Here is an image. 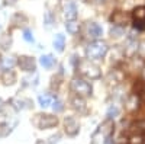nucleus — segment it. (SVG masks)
Masks as SVG:
<instances>
[{
  "label": "nucleus",
  "mask_w": 145,
  "mask_h": 144,
  "mask_svg": "<svg viewBox=\"0 0 145 144\" xmlns=\"http://www.w3.org/2000/svg\"><path fill=\"white\" fill-rule=\"evenodd\" d=\"M77 70H78V73L84 77H87L90 80H97L102 77V70L100 67L93 63L91 60H83V61H80L77 64Z\"/></svg>",
  "instance_id": "nucleus-1"
},
{
  "label": "nucleus",
  "mask_w": 145,
  "mask_h": 144,
  "mask_svg": "<svg viewBox=\"0 0 145 144\" xmlns=\"http://www.w3.org/2000/svg\"><path fill=\"white\" fill-rule=\"evenodd\" d=\"M109 51V45L105 42V41H100V39H96L93 41L91 44H89L87 50H86V55L89 60L94 61V60H102L105 58V55L107 54Z\"/></svg>",
  "instance_id": "nucleus-2"
},
{
  "label": "nucleus",
  "mask_w": 145,
  "mask_h": 144,
  "mask_svg": "<svg viewBox=\"0 0 145 144\" xmlns=\"http://www.w3.org/2000/svg\"><path fill=\"white\" fill-rule=\"evenodd\" d=\"M70 89L77 96H80V98H89V96H91V92H93V87L90 83L81 77H77V76L71 79Z\"/></svg>",
  "instance_id": "nucleus-3"
},
{
  "label": "nucleus",
  "mask_w": 145,
  "mask_h": 144,
  "mask_svg": "<svg viewBox=\"0 0 145 144\" xmlns=\"http://www.w3.org/2000/svg\"><path fill=\"white\" fill-rule=\"evenodd\" d=\"M57 124H58V118L50 114H36L32 118V125L38 130H48V128L57 127Z\"/></svg>",
  "instance_id": "nucleus-4"
},
{
  "label": "nucleus",
  "mask_w": 145,
  "mask_h": 144,
  "mask_svg": "<svg viewBox=\"0 0 145 144\" xmlns=\"http://www.w3.org/2000/svg\"><path fill=\"white\" fill-rule=\"evenodd\" d=\"M18 124L16 119V112L12 106H5L0 109V125H6L10 128H15V125Z\"/></svg>",
  "instance_id": "nucleus-5"
},
{
  "label": "nucleus",
  "mask_w": 145,
  "mask_h": 144,
  "mask_svg": "<svg viewBox=\"0 0 145 144\" xmlns=\"http://www.w3.org/2000/svg\"><path fill=\"white\" fill-rule=\"evenodd\" d=\"M83 32H84V37L89 39H93V41L99 39L103 35L102 26L96 22H86V25L83 26Z\"/></svg>",
  "instance_id": "nucleus-6"
},
{
  "label": "nucleus",
  "mask_w": 145,
  "mask_h": 144,
  "mask_svg": "<svg viewBox=\"0 0 145 144\" xmlns=\"http://www.w3.org/2000/svg\"><path fill=\"white\" fill-rule=\"evenodd\" d=\"M131 18L134 20V26L137 29L145 28V6H137L131 13Z\"/></svg>",
  "instance_id": "nucleus-7"
},
{
  "label": "nucleus",
  "mask_w": 145,
  "mask_h": 144,
  "mask_svg": "<svg viewBox=\"0 0 145 144\" xmlns=\"http://www.w3.org/2000/svg\"><path fill=\"white\" fill-rule=\"evenodd\" d=\"M64 131L68 137H76L80 133V124L74 116H65L64 119Z\"/></svg>",
  "instance_id": "nucleus-8"
},
{
  "label": "nucleus",
  "mask_w": 145,
  "mask_h": 144,
  "mask_svg": "<svg viewBox=\"0 0 145 144\" xmlns=\"http://www.w3.org/2000/svg\"><path fill=\"white\" fill-rule=\"evenodd\" d=\"M18 66L22 71H26V73H33L36 70V61L33 57H29V55H20L18 58Z\"/></svg>",
  "instance_id": "nucleus-9"
},
{
  "label": "nucleus",
  "mask_w": 145,
  "mask_h": 144,
  "mask_svg": "<svg viewBox=\"0 0 145 144\" xmlns=\"http://www.w3.org/2000/svg\"><path fill=\"white\" fill-rule=\"evenodd\" d=\"M131 20V15H128L126 12L122 10H115L113 13L110 15V22L113 23L115 26H122L125 28Z\"/></svg>",
  "instance_id": "nucleus-10"
},
{
  "label": "nucleus",
  "mask_w": 145,
  "mask_h": 144,
  "mask_svg": "<svg viewBox=\"0 0 145 144\" xmlns=\"http://www.w3.org/2000/svg\"><path fill=\"white\" fill-rule=\"evenodd\" d=\"M97 133L103 137V138H106V137H110L112 134H113V131H115V124H113V121L112 119H106V121H103L102 124H100V127L96 130Z\"/></svg>",
  "instance_id": "nucleus-11"
},
{
  "label": "nucleus",
  "mask_w": 145,
  "mask_h": 144,
  "mask_svg": "<svg viewBox=\"0 0 145 144\" xmlns=\"http://www.w3.org/2000/svg\"><path fill=\"white\" fill-rule=\"evenodd\" d=\"M139 103H141L139 96L135 95V93H131L128 98H126V101H125V109L128 112H135L138 108H139Z\"/></svg>",
  "instance_id": "nucleus-12"
},
{
  "label": "nucleus",
  "mask_w": 145,
  "mask_h": 144,
  "mask_svg": "<svg viewBox=\"0 0 145 144\" xmlns=\"http://www.w3.org/2000/svg\"><path fill=\"white\" fill-rule=\"evenodd\" d=\"M77 15H78V10H77V6L74 2H68L64 7V16L67 20H76L77 19Z\"/></svg>",
  "instance_id": "nucleus-13"
},
{
  "label": "nucleus",
  "mask_w": 145,
  "mask_h": 144,
  "mask_svg": "<svg viewBox=\"0 0 145 144\" xmlns=\"http://www.w3.org/2000/svg\"><path fill=\"white\" fill-rule=\"evenodd\" d=\"M0 77H2L3 85H6V86H12L16 82V74H15V71L12 70V68L0 71Z\"/></svg>",
  "instance_id": "nucleus-14"
},
{
  "label": "nucleus",
  "mask_w": 145,
  "mask_h": 144,
  "mask_svg": "<svg viewBox=\"0 0 145 144\" xmlns=\"http://www.w3.org/2000/svg\"><path fill=\"white\" fill-rule=\"evenodd\" d=\"M71 106H72V109L77 111L78 114H87V105L84 102V99L80 98V96H76V98L71 99Z\"/></svg>",
  "instance_id": "nucleus-15"
},
{
  "label": "nucleus",
  "mask_w": 145,
  "mask_h": 144,
  "mask_svg": "<svg viewBox=\"0 0 145 144\" xmlns=\"http://www.w3.org/2000/svg\"><path fill=\"white\" fill-rule=\"evenodd\" d=\"M16 63H18V60H16L15 55H5V57H2L0 58V71L12 68Z\"/></svg>",
  "instance_id": "nucleus-16"
},
{
  "label": "nucleus",
  "mask_w": 145,
  "mask_h": 144,
  "mask_svg": "<svg viewBox=\"0 0 145 144\" xmlns=\"http://www.w3.org/2000/svg\"><path fill=\"white\" fill-rule=\"evenodd\" d=\"M55 101V96L51 95V93H44V95H39V98H38V102L42 108H48V106H51L52 102Z\"/></svg>",
  "instance_id": "nucleus-17"
},
{
  "label": "nucleus",
  "mask_w": 145,
  "mask_h": 144,
  "mask_svg": "<svg viewBox=\"0 0 145 144\" xmlns=\"http://www.w3.org/2000/svg\"><path fill=\"white\" fill-rule=\"evenodd\" d=\"M54 48L58 51V53H63L64 51V47H65V38L63 34H57L55 38H54V42H52Z\"/></svg>",
  "instance_id": "nucleus-18"
},
{
  "label": "nucleus",
  "mask_w": 145,
  "mask_h": 144,
  "mask_svg": "<svg viewBox=\"0 0 145 144\" xmlns=\"http://www.w3.org/2000/svg\"><path fill=\"white\" fill-rule=\"evenodd\" d=\"M39 63H41V66L45 67V68H51V67H54V64H55V58H54L51 54H45V55L41 57Z\"/></svg>",
  "instance_id": "nucleus-19"
},
{
  "label": "nucleus",
  "mask_w": 145,
  "mask_h": 144,
  "mask_svg": "<svg viewBox=\"0 0 145 144\" xmlns=\"http://www.w3.org/2000/svg\"><path fill=\"white\" fill-rule=\"evenodd\" d=\"M65 29H67V32L71 34V35L77 34V32H78V22H77V20H67V22H65Z\"/></svg>",
  "instance_id": "nucleus-20"
},
{
  "label": "nucleus",
  "mask_w": 145,
  "mask_h": 144,
  "mask_svg": "<svg viewBox=\"0 0 145 144\" xmlns=\"http://www.w3.org/2000/svg\"><path fill=\"white\" fill-rule=\"evenodd\" d=\"M132 131L135 134H139V133H145V119H139V121L132 124Z\"/></svg>",
  "instance_id": "nucleus-21"
},
{
  "label": "nucleus",
  "mask_w": 145,
  "mask_h": 144,
  "mask_svg": "<svg viewBox=\"0 0 145 144\" xmlns=\"http://www.w3.org/2000/svg\"><path fill=\"white\" fill-rule=\"evenodd\" d=\"M125 34V28L122 26H112L110 28V35H112V38H120L122 35Z\"/></svg>",
  "instance_id": "nucleus-22"
},
{
  "label": "nucleus",
  "mask_w": 145,
  "mask_h": 144,
  "mask_svg": "<svg viewBox=\"0 0 145 144\" xmlns=\"http://www.w3.org/2000/svg\"><path fill=\"white\" fill-rule=\"evenodd\" d=\"M16 102L19 103L18 108H20V109H28V108H32V101L29 99H16Z\"/></svg>",
  "instance_id": "nucleus-23"
},
{
  "label": "nucleus",
  "mask_w": 145,
  "mask_h": 144,
  "mask_svg": "<svg viewBox=\"0 0 145 144\" xmlns=\"http://www.w3.org/2000/svg\"><path fill=\"white\" fill-rule=\"evenodd\" d=\"M10 44H12V38L9 37V35H5V37L0 39V47H2L3 50H9Z\"/></svg>",
  "instance_id": "nucleus-24"
},
{
  "label": "nucleus",
  "mask_w": 145,
  "mask_h": 144,
  "mask_svg": "<svg viewBox=\"0 0 145 144\" xmlns=\"http://www.w3.org/2000/svg\"><path fill=\"white\" fill-rule=\"evenodd\" d=\"M119 115V109H118V106L112 105V106H109V109H107V118L109 119H113L115 116Z\"/></svg>",
  "instance_id": "nucleus-25"
},
{
  "label": "nucleus",
  "mask_w": 145,
  "mask_h": 144,
  "mask_svg": "<svg viewBox=\"0 0 145 144\" xmlns=\"http://www.w3.org/2000/svg\"><path fill=\"white\" fill-rule=\"evenodd\" d=\"M54 22H55V19L52 18V15L50 13V12H46L45 16H44V23H45V26H46V28H51Z\"/></svg>",
  "instance_id": "nucleus-26"
},
{
  "label": "nucleus",
  "mask_w": 145,
  "mask_h": 144,
  "mask_svg": "<svg viewBox=\"0 0 145 144\" xmlns=\"http://www.w3.org/2000/svg\"><path fill=\"white\" fill-rule=\"evenodd\" d=\"M52 109H54V112H61V111L64 109V103H63V101L55 99V101L52 102Z\"/></svg>",
  "instance_id": "nucleus-27"
},
{
  "label": "nucleus",
  "mask_w": 145,
  "mask_h": 144,
  "mask_svg": "<svg viewBox=\"0 0 145 144\" xmlns=\"http://www.w3.org/2000/svg\"><path fill=\"white\" fill-rule=\"evenodd\" d=\"M129 144H144V137H141L139 134H134L129 138Z\"/></svg>",
  "instance_id": "nucleus-28"
},
{
  "label": "nucleus",
  "mask_w": 145,
  "mask_h": 144,
  "mask_svg": "<svg viewBox=\"0 0 145 144\" xmlns=\"http://www.w3.org/2000/svg\"><path fill=\"white\" fill-rule=\"evenodd\" d=\"M23 39H25L26 42H29V44L33 42V34H32L31 29H25V31H23Z\"/></svg>",
  "instance_id": "nucleus-29"
},
{
  "label": "nucleus",
  "mask_w": 145,
  "mask_h": 144,
  "mask_svg": "<svg viewBox=\"0 0 145 144\" xmlns=\"http://www.w3.org/2000/svg\"><path fill=\"white\" fill-rule=\"evenodd\" d=\"M138 55H139V58H142V60H145V41H141L139 44H138Z\"/></svg>",
  "instance_id": "nucleus-30"
},
{
  "label": "nucleus",
  "mask_w": 145,
  "mask_h": 144,
  "mask_svg": "<svg viewBox=\"0 0 145 144\" xmlns=\"http://www.w3.org/2000/svg\"><path fill=\"white\" fill-rule=\"evenodd\" d=\"M12 130L13 128H10V127H6V125H0V137H6L12 133Z\"/></svg>",
  "instance_id": "nucleus-31"
},
{
  "label": "nucleus",
  "mask_w": 145,
  "mask_h": 144,
  "mask_svg": "<svg viewBox=\"0 0 145 144\" xmlns=\"http://www.w3.org/2000/svg\"><path fill=\"white\" fill-rule=\"evenodd\" d=\"M59 79H61L59 76H54V77H52V83H51V86H52V87L58 89V86L61 85V82H59Z\"/></svg>",
  "instance_id": "nucleus-32"
},
{
  "label": "nucleus",
  "mask_w": 145,
  "mask_h": 144,
  "mask_svg": "<svg viewBox=\"0 0 145 144\" xmlns=\"http://www.w3.org/2000/svg\"><path fill=\"white\" fill-rule=\"evenodd\" d=\"M115 144H129V140H128L126 137H119V138L115 141Z\"/></svg>",
  "instance_id": "nucleus-33"
},
{
  "label": "nucleus",
  "mask_w": 145,
  "mask_h": 144,
  "mask_svg": "<svg viewBox=\"0 0 145 144\" xmlns=\"http://www.w3.org/2000/svg\"><path fill=\"white\" fill-rule=\"evenodd\" d=\"M103 144H113L112 135H110V137H106V138H105V141H103Z\"/></svg>",
  "instance_id": "nucleus-34"
},
{
  "label": "nucleus",
  "mask_w": 145,
  "mask_h": 144,
  "mask_svg": "<svg viewBox=\"0 0 145 144\" xmlns=\"http://www.w3.org/2000/svg\"><path fill=\"white\" fill-rule=\"evenodd\" d=\"M18 0H6V5H15Z\"/></svg>",
  "instance_id": "nucleus-35"
},
{
  "label": "nucleus",
  "mask_w": 145,
  "mask_h": 144,
  "mask_svg": "<svg viewBox=\"0 0 145 144\" xmlns=\"http://www.w3.org/2000/svg\"><path fill=\"white\" fill-rule=\"evenodd\" d=\"M142 80H144V82H145V67H144V68H142Z\"/></svg>",
  "instance_id": "nucleus-36"
},
{
  "label": "nucleus",
  "mask_w": 145,
  "mask_h": 144,
  "mask_svg": "<svg viewBox=\"0 0 145 144\" xmlns=\"http://www.w3.org/2000/svg\"><path fill=\"white\" fill-rule=\"evenodd\" d=\"M36 144H46L45 141H42V140H38V141H36Z\"/></svg>",
  "instance_id": "nucleus-37"
},
{
  "label": "nucleus",
  "mask_w": 145,
  "mask_h": 144,
  "mask_svg": "<svg viewBox=\"0 0 145 144\" xmlns=\"http://www.w3.org/2000/svg\"><path fill=\"white\" fill-rule=\"evenodd\" d=\"M96 2H100L102 3V2H105V0H96Z\"/></svg>",
  "instance_id": "nucleus-38"
},
{
  "label": "nucleus",
  "mask_w": 145,
  "mask_h": 144,
  "mask_svg": "<svg viewBox=\"0 0 145 144\" xmlns=\"http://www.w3.org/2000/svg\"><path fill=\"white\" fill-rule=\"evenodd\" d=\"M144 143H145V133H144Z\"/></svg>",
  "instance_id": "nucleus-39"
}]
</instances>
